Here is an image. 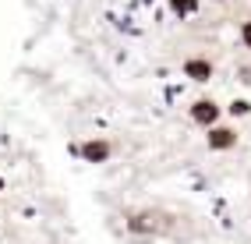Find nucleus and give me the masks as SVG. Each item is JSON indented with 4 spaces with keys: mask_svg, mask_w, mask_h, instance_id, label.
<instances>
[{
    "mask_svg": "<svg viewBox=\"0 0 251 244\" xmlns=\"http://www.w3.org/2000/svg\"><path fill=\"white\" fill-rule=\"evenodd\" d=\"M188 113H191V121H195V124L212 127V124H220V117H223V106L216 103V99H195Z\"/></svg>",
    "mask_w": 251,
    "mask_h": 244,
    "instance_id": "nucleus-1",
    "label": "nucleus"
},
{
    "mask_svg": "<svg viewBox=\"0 0 251 244\" xmlns=\"http://www.w3.org/2000/svg\"><path fill=\"white\" fill-rule=\"evenodd\" d=\"M78 156L85 159V163H106L113 156V145L106 138H89V142H81L78 145Z\"/></svg>",
    "mask_w": 251,
    "mask_h": 244,
    "instance_id": "nucleus-2",
    "label": "nucleus"
},
{
    "mask_svg": "<svg viewBox=\"0 0 251 244\" xmlns=\"http://www.w3.org/2000/svg\"><path fill=\"white\" fill-rule=\"evenodd\" d=\"M205 142H209L212 152H226V149H233V145H237V131H233V127H226V124H212L209 135H205Z\"/></svg>",
    "mask_w": 251,
    "mask_h": 244,
    "instance_id": "nucleus-3",
    "label": "nucleus"
},
{
    "mask_svg": "<svg viewBox=\"0 0 251 244\" xmlns=\"http://www.w3.org/2000/svg\"><path fill=\"white\" fill-rule=\"evenodd\" d=\"M212 71H216V68H212L209 57H188V60H184V78L198 81V85H202V81H209Z\"/></svg>",
    "mask_w": 251,
    "mask_h": 244,
    "instance_id": "nucleus-4",
    "label": "nucleus"
},
{
    "mask_svg": "<svg viewBox=\"0 0 251 244\" xmlns=\"http://www.w3.org/2000/svg\"><path fill=\"white\" fill-rule=\"evenodd\" d=\"M170 11L180 14V18H188V14L198 11V0H170Z\"/></svg>",
    "mask_w": 251,
    "mask_h": 244,
    "instance_id": "nucleus-5",
    "label": "nucleus"
},
{
    "mask_svg": "<svg viewBox=\"0 0 251 244\" xmlns=\"http://www.w3.org/2000/svg\"><path fill=\"white\" fill-rule=\"evenodd\" d=\"M226 110H230V117H248V113H251V103H248V99H233Z\"/></svg>",
    "mask_w": 251,
    "mask_h": 244,
    "instance_id": "nucleus-6",
    "label": "nucleus"
},
{
    "mask_svg": "<svg viewBox=\"0 0 251 244\" xmlns=\"http://www.w3.org/2000/svg\"><path fill=\"white\" fill-rule=\"evenodd\" d=\"M241 43L251 50V22H241Z\"/></svg>",
    "mask_w": 251,
    "mask_h": 244,
    "instance_id": "nucleus-7",
    "label": "nucleus"
},
{
    "mask_svg": "<svg viewBox=\"0 0 251 244\" xmlns=\"http://www.w3.org/2000/svg\"><path fill=\"white\" fill-rule=\"evenodd\" d=\"M216 4H223V0H216Z\"/></svg>",
    "mask_w": 251,
    "mask_h": 244,
    "instance_id": "nucleus-8",
    "label": "nucleus"
},
{
    "mask_svg": "<svg viewBox=\"0 0 251 244\" xmlns=\"http://www.w3.org/2000/svg\"><path fill=\"white\" fill-rule=\"evenodd\" d=\"M0 188H4V181H0Z\"/></svg>",
    "mask_w": 251,
    "mask_h": 244,
    "instance_id": "nucleus-9",
    "label": "nucleus"
}]
</instances>
